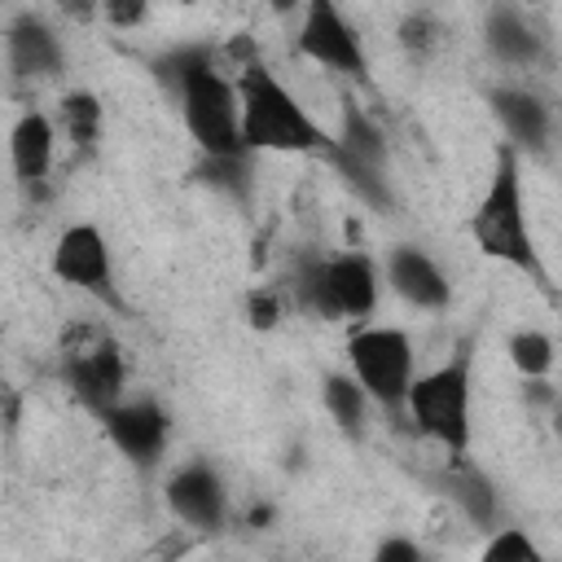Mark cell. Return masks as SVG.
Instances as JSON below:
<instances>
[{
	"label": "cell",
	"mask_w": 562,
	"mask_h": 562,
	"mask_svg": "<svg viewBox=\"0 0 562 562\" xmlns=\"http://www.w3.org/2000/svg\"><path fill=\"white\" fill-rule=\"evenodd\" d=\"M154 75L180 97V119L202 154H250L241 145V97L237 83L215 66L206 44L171 48L154 61Z\"/></svg>",
	"instance_id": "cell-1"
},
{
	"label": "cell",
	"mask_w": 562,
	"mask_h": 562,
	"mask_svg": "<svg viewBox=\"0 0 562 562\" xmlns=\"http://www.w3.org/2000/svg\"><path fill=\"white\" fill-rule=\"evenodd\" d=\"M237 97H241V145L250 154H329L334 136L303 110V101L263 61L241 66Z\"/></svg>",
	"instance_id": "cell-2"
},
{
	"label": "cell",
	"mask_w": 562,
	"mask_h": 562,
	"mask_svg": "<svg viewBox=\"0 0 562 562\" xmlns=\"http://www.w3.org/2000/svg\"><path fill=\"white\" fill-rule=\"evenodd\" d=\"M518 154L522 149H514L509 140L496 149L487 189L479 193V202L470 211V237L487 259L509 263L527 277H540V255H536V237H531V220H527V189H522Z\"/></svg>",
	"instance_id": "cell-3"
},
{
	"label": "cell",
	"mask_w": 562,
	"mask_h": 562,
	"mask_svg": "<svg viewBox=\"0 0 562 562\" xmlns=\"http://www.w3.org/2000/svg\"><path fill=\"white\" fill-rule=\"evenodd\" d=\"M378 263L364 250H342L329 259H303L290 277V294L303 312L325 321H364L378 307Z\"/></svg>",
	"instance_id": "cell-4"
},
{
	"label": "cell",
	"mask_w": 562,
	"mask_h": 562,
	"mask_svg": "<svg viewBox=\"0 0 562 562\" xmlns=\"http://www.w3.org/2000/svg\"><path fill=\"white\" fill-rule=\"evenodd\" d=\"M404 413L417 435L439 443L448 457H461L470 448V356L413 378Z\"/></svg>",
	"instance_id": "cell-5"
},
{
	"label": "cell",
	"mask_w": 562,
	"mask_h": 562,
	"mask_svg": "<svg viewBox=\"0 0 562 562\" xmlns=\"http://www.w3.org/2000/svg\"><path fill=\"white\" fill-rule=\"evenodd\" d=\"M347 369L356 373V382L369 391L373 404L400 413L417 378L413 338L395 325H364L347 338Z\"/></svg>",
	"instance_id": "cell-6"
},
{
	"label": "cell",
	"mask_w": 562,
	"mask_h": 562,
	"mask_svg": "<svg viewBox=\"0 0 562 562\" xmlns=\"http://www.w3.org/2000/svg\"><path fill=\"white\" fill-rule=\"evenodd\" d=\"M61 378L70 395L101 417L110 404L123 400V382H127L123 347L97 325H75L61 338Z\"/></svg>",
	"instance_id": "cell-7"
},
{
	"label": "cell",
	"mask_w": 562,
	"mask_h": 562,
	"mask_svg": "<svg viewBox=\"0 0 562 562\" xmlns=\"http://www.w3.org/2000/svg\"><path fill=\"white\" fill-rule=\"evenodd\" d=\"M299 53L334 75L364 79L369 75V53L360 44V31L342 18L338 0H307L303 22H299Z\"/></svg>",
	"instance_id": "cell-8"
},
{
	"label": "cell",
	"mask_w": 562,
	"mask_h": 562,
	"mask_svg": "<svg viewBox=\"0 0 562 562\" xmlns=\"http://www.w3.org/2000/svg\"><path fill=\"white\" fill-rule=\"evenodd\" d=\"M53 277L70 290H83L92 299L114 303V263H110V241L97 224H70L57 233L53 241V259H48Z\"/></svg>",
	"instance_id": "cell-9"
},
{
	"label": "cell",
	"mask_w": 562,
	"mask_h": 562,
	"mask_svg": "<svg viewBox=\"0 0 562 562\" xmlns=\"http://www.w3.org/2000/svg\"><path fill=\"white\" fill-rule=\"evenodd\" d=\"M101 426H105L110 443L132 465H158V457L167 452V439H171V417L154 395H136V400L110 404L101 413Z\"/></svg>",
	"instance_id": "cell-10"
},
{
	"label": "cell",
	"mask_w": 562,
	"mask_h": 562,
	"mask_svg": "<svg viewBox=\"0 0 562 562\" xmlns=\"http://www.w3.org/2000/svg\"><path fill=\"white\" fill-rule=\"evenodd\" d=\"M162 496H167V509L193 531H220L228 518V492L211 461H184L167 479Z\"/></svg>",
	"instance_id": "cell-11"
},
{
	"label": "cell",
	"mask_w": 562,
	"mask_h": 562,
	"mask_svg": "<svg viewBox=\"0 0 562 562\" xmlns=\"http://www.w3.org/2000/svg\"><path fill=\"white\" fill-rule=\"evenodd\" d=\"M386 285L417 312H443L452 303V281L448 272L435 263V255H426L413 241L391 246L386 255Z\"/></svg>",
	"instance_id": "cell-12"
},
{
	"label": "cell",
	"mask_w": 562,
	"mask_h": 562,
	"mask_svg": "<svg viewBox=\"0 0 562 562\" xmlns=\"http://www.w3.org/2000/svg\"><path fill=\"white\" fill-rule=\"evenodd\" d=\"M487 105H492V114L501 119V127H505V136H509L514 149L540 154V149L549 145L553 114H549V105H544L540 92L518 88V83H496V88L487 92Z\"/></svg>",
	"instance_id": "cell-13"
},
{
	"label": "cell",
	"mask_w": 562,
	"mask_h": 562,
	"mask_svg": "<svg viewBox=\"0 0 562 562\" xmlns=\"http://www.w3.org/2000/svg\"><path fill=\"white\" fill-rule=\"evenodd\" d=\"M4 53H9V70L18 79H53L66 61V48L57 40V31L40 18V13H18L4 31Z\"/></svg>",
	"instance_id": "cell-14"
},
{
	"label": "cell",
	"mask_w": 562,
	"mask_h": 562,
	"mask_svg": "<svg viewBox=\"0 0 562 562\" xmlns=\"http://www.w3.org/2000/svg\"><path fill=\"white\" fill-rule=\"evenodd\" d=\"M57 158V119L44 110H22L18 123L9 127V162L18 184H40L53 171Z\"/></svg>",
	"instance_id": "cell-15"
},
{
	"label": "cell",
	"mask_w": 562,
	"mask_h": 562,
	"mask_svg": "<svg viewBox=\"0 0 562 562\" xmlns=\"http://www.w3.org/2000/svg\"><path fill=\"white\" fill-rule=\"evenodd\" d=\"M483 40H487V53H492L501 66H536V61L544 57L540 31H536L514 4H496V9L487 13Z\"/></svg>",
	"instance_id": "cell-16"
},
{
	"label": "cell",
	"mask_w": 562,
	"mask_h": 562,
	"mask_svg": "<svg viewBox=\"0 0 562 562\" xmlns=\"http://www.w3.org/2000/svg\"><path fill=\"white\" fill-rule=\"evenodd\" d=\"M101 123H105V110L88 88H75V92H66L57 101V132L70 136V145L92 149L97 136H101Z\"/></svg>",
	"instance_id": "cell-17"
},
{
	"label": "cell",
	"mask_w": 562,
	"mask_h": 562,
	"mask_svg": "<svg viewBox=\"0 0 562 562\" xmlns=\"http://www.w3.org/2000/svg\"><path fill=\"white\" fill-rule=\"evenodd\" d=\"M321 400H325V408H329V417L342 426V430H351V435H360L364 430V413H369V391L356 382V373L347 369V373H325V386H321Z\"/></svg>",
	"instance_id": "cell-18"
},
{
	"label": "cell",
	"mask_w": 562,
	"mask_h": 562,
	"mask_svg": "<svg viewBox=\"0 0 562 562\" xmlns=\"http://www.w3.org/2000/svg\"><path fill=\"white\" fill-rule=\"evenodd\" d=\"M334 145H338L342 154L360 158V162L386 167V140H382V132L373 127V119H369L360 105H347V110H342V132H338Z\"/></svg>",
	"instance_id": "cell-19"
},
{
	"label": "cell",
	"mask_w": 562,
	"mask_h": 562,
	"mask_svg": "<svg viewBox=\"0 0 562 562\" xmlns=\"http://www.w3.org/2000/svg\"><path fill=\"white\" fill-rule=\"evenodd\" d=\"M329 158H334V167L342 171L347 189H351V193H356L360 202H369V206H391V189H386V167L360 162V158L342 154L338 145H329Z\"/></svg>",
	"instance_id": "cell-20"
},
{
	"label": "cell",
	"mask_w": 562,
	"mask_h": 562,
	"mask_svg": "<svg viewBox=\"0 0 562 562\" xmlns=\"http://www.w3.org/2000/svg\"><path fill=\"white\" fill-rule=\"evenodd\" d=\"M505 351H509V364L531 382V378H544L549 369H553V338L544 334V329H514L509 334V342H505Z\"/></svg>",
	"instance_id": "cell-21"
},
{
	"label": "cell",
	"mask_w": 562,
	"mask_h": 562,
	"mask_svg": "<svg viewBox=\"0 0 562 562\" xmlns=\"http://www.w3.org/2000/svg\"><path fill=\"white\" fill-rule=\"evenodd\" d=\"M452 501L465 509L470 522L492 527V518H496V487H492L483 474H474V470L452 474Z\"/></svg>",
	"instance_id": "cell-22"
},
{
	"label": "cell",
	"mask_w": 562,
	"mask_h": 562,
	"mask_svg": "<svg viewBox=\"0 0 562 562\" xmlns=\"http://www.w3.org/2000/svg\"><path fill=\"white\" fill-rule=\"evenodd\" d=\"M198 176L211 189H220V193H233V198H246L250 193V162H246V154H224V158L202 154Z\"/></svg>",
	"instance_id": "cell-23"
},
{
	"label": "cell",
	"mask_w": 562,
	"mask_h": 562,
	"mask_svg": "<svg viewBox=\"0 0 562 562\" xmlns=\"http://www.w3.org/2000/svg\"><path fill=\"white\" fill-rule=\"evenodd\" d=\"M536 558H540V544L518 527H501L483 544V562H536Z\"/></svg>",
	"instance_id": "cell-24"
},
{
	"label": "cell",
	"mask_w": 562,
	"mask_h": 562,
	"mask_svg": "<svg viewBox=\"0 0 562 562\" xmlns=\"http://www.w3.org/2000/svg\"><path fill=\"white\" fill-rule=\"evenodd\" d=\"M285 307H290V299H285L281 290L263 285V290H250V299H246V321H250L255 329H277L281 316H285Z\"/></svg>",
	"instance_id": "cell-25"
},
{
	"label": "cell",
	"mask_w": 562,
	"mask_h": 562,
	"mask_svg": "<svg viewBox=\"0 0 562 562\" xmlns=\"http://www.w3.org/2000/svg\"><path fill=\"white\" fill-rule=\"evenodd\" d=\"M435 44H439V26L430 13H408L400 22V48L404 53H430Z\"/></svg>",
	"instance_id": "cell-26"
},
{
	"label": "cell",
	"mask_w": 562,
	"mask_h": 562,
	"mask_svg": "<svg viewBox=\"0 0 562 562\" xmlns=\"http://www.w3.org/2000/svg\"><path fill=\"white\" fill-rule=\"evenodd\" d=\"M149 9L154 0H101V18L114 26V31H136L149 22Z\"/></svg>",
	"instance_id": "cell-27"
},
{
	"label": "cell",
	"mask_w": 562,
	"mask_h": 562,
	"mask_svg": "<svg viewBox=\"0 0 562 562\" xmlns=\"http://www.w3.org/2000/svg\"><path fill=\"white\" fill-rule=\"evenodd\" d=\"M373 558H378V562H422V544H413V540H404V536H391V540H382V544L373 549Z\"/></svg>",
	"instance_id": "cell-28"
},
{
	"label": "cell",
	"mask_w": 562,
	"mask_h": 562,
	"mask_svg": "<svg viewBox=\"0 0 562 562\" xmlns=\"http://www.w3.org/2000/svg\"><path fill=\"white\" fill-rule=\"evenodd\" d=\"M277 13H290V9H299V0H268Z\"/></svg>",
	"instance_id": "cell-29"
},
{
	"label": "cell",
	"mask_w": 562,
	"mask_h": 562,
	"mask_svg": "<svg viewBox=\"0 0 562 562\" xmlns=\"http://www.w3.org/2000/svg\"><path fill=\"white\" fill-rule=\"evenodd\" d=\"M558 435H562V408H558Z\"/></svg>",
	"instance_id": "cell-30"
},
{
	"label": "cell",
	"mask_w": 562,
	"mask_h": 562,
	"mask_svg": "<svg viewBox=\"0 0 562 562\" xmlns=\"http://www.w3.org/2000/svg\"><path fill=\"white\" fill-rule=\"evenodd\" d=\"M176 4H198V0H176Z\"/></svg>",
	"instance_id": "cell-31"
},
{
	"label": "cell",
	"mask_w": 562,
	"mask_h": 562,
	"mask_svg": "<svg viewBox=\"0 0 562 562\" xmlns=\"http://www.w3.org/2000/svg\"><path fill=\"white\" fill-rule=\"evenodd\" d=\"M527 4H544V0H527Z\"/></svg>",
	"instance_id": "cell-32"
}]
</instances>
